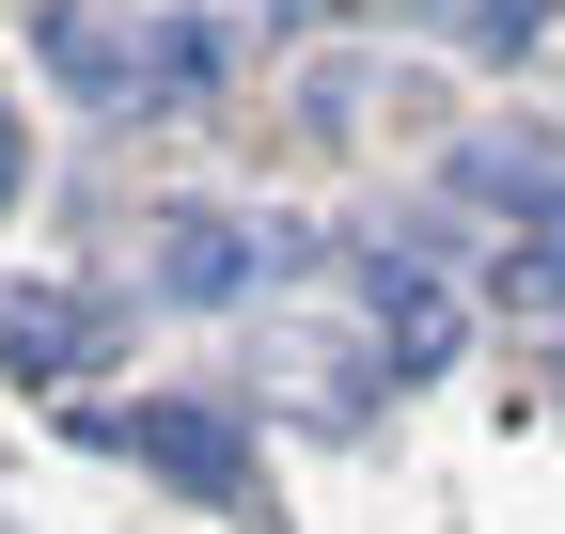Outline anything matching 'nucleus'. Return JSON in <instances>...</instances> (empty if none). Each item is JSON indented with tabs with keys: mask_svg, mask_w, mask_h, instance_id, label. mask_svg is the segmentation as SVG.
Wrapping results in <instances>:
<instances>
[{
	"mask_svg": "<svg viewBox=\"0 0 565 534\" xmlns=\"http://www.w3.org/2000/svg\"><path fill=\"white\" fill-rule=\"evenodd\" d=\"M440 173H456V205H503V314H565V142L487 126Z\"/></svg>",
	"mask_w": 565,
	"mask_h": 534,
	"instance_id": "f257e3e1",
	"label": "nucleus"
},
{
	"mask_svg": "<svg viewBox=\"0 0 565 534\" xmlns=\"http://www.w3.org/2000/svg\"><path fill=\"white\" fill-rule=\"evenodd\" d=\"M32 47H47V79L95 95V110H141V79H158V17H141V0H47Z\"/></svg>",
	"mask_w": 565,
	"mask_h": 534,
	"instance_id": "f03ea898",
	"label": "nucleus"
},
{
	"mask_svg": "<svg viewBox=\"0 0 565 534\" xmlns=\"http://www.w3.org/2000/svg\"><path fill=\"white\" fill-rule=\"evenodd\" d=\"M345 299H362V346H377V377L456 362V284H440L424 252H345Z\"/></svg>",
	"mask_w": 565,
	"mask_h": 534,
	"instance_id": "7ed1b4c3",
	"label": "nucleus"
},
{
	"mask_svg": "<svg viewBox=\"0 0 565 534\" xmlns=\"http://www.w3.org/2000/svg\"><path fill=\"white\" fill-rule=\"evenodd\" d=\"M126 456H141V472H173L189 503H236V488H252V440H236L221 409H189V393H158V409H126Z\"/></svg>",
	"mask_w": 565,
	"mask_h": 534,
	"instance_id": "20e7f679",
	"label": "nucleus"
},
{
	"mask_svg": "<svg viewBox=\"0 0 565 534\" xmlns=\"http://www.w3.org/2000/svg\"><path fill=\"white\" fill-rule=\"evenodd\" d=\"M0 362H17V377H79L95 362V299H63V284L0 299Z\"/></svg>",
	"mask_w": 565,
	"mask_h": 534,
	"instance_id": "39448f33",
	"label": "nucleus"
},
{
	"mask_svg": "<svg viewBox=\"0 0 565 534\" xmlns=\"http://www.w3.org/2000/svg\"><path fill=\"white\" fill-rule=\"evenodd\" d=\"M252 267H267V236H252V221H173V252H158V284H173V299H236Z\"/></svg>",
	"mask_w": 565,
	"mask_h": 534,
	"instance_id": "423d86ee",
	"label": "nucleus"
},
{
	"mask_svg": "<svg viewBox=\"0 0 565 534\" xmlns=\"http://www.w3.org/2000/svg\"><path fill=\"white\" fill-rule=\"evenodd\" d=\"M471 32H487V47H534V32H550V0H471Z\"/></svg>",
	"mask_w": 565,
	"mask_h": 534,
	"instance_id": "0eeeda50",
	"label": "nucleus"
},
{
	"mask_svg": "<svg viewBox=\"0 0 565 534\" xmlns=\"http://www.w3.org/2000/svg\"><path fill=\"white\" fill-rule=\"evenodd\" d=\"M0 205H17V110H0Z\"/></svg>",
	"mask_w": 565,
	"mask_h": 534,
	"instance_id": "6e6552de",
	"label": "nucleus"
}]
</instances>
